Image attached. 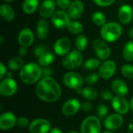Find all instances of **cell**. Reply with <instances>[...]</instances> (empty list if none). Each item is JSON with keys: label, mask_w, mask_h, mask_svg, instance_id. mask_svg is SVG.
<instances>
[{"label": "cell", "mask_w": 133, "mask_h": 133, "mask_svg": "<svg viewBox=\"0 0 133 133\" xmlns=\"http://www.w3.org/2000/svg\"><path fill=\"white\" fill-rule=\"evenodd\" d=\"M122 74L128 78V79H133V65L130 64H125L121 68Z\"/></svg>", "instance_id": "cell-33"}, {"label": "cell", "mask_w": 133, "mask_h": 133, "mask_svg": "<svg viewBox=\"0 0 133 133\" xmlns=\"http://www.w3.org/2000/svg\"><path fill=\"white\" fill-rule=\"evenodd\" d=\"M123 58L127 62L133 61V41H129L124 45L122 51Z\"/></svg>", "instance_id": "cell-30"}, {"label": "cell", "mask_w": 133, "mask_h": 133, "mask_svg": "<svg viewBox=\"0 0 133 133\" xmlns=\"http://www.w3.org/2000/svg\"><path fill=\"white\" fill-rule=\"evenodd\" d=\"M77 92L82 94L83 97L88 101H94L98 96V91L92 87H87L82 88L80 90Z\"/></svg>", "instance_id": "cell-26"}, {"label": "cell", "mask_w": 133, "mask_h": 133, "mask_svg": "<svg viewBox=\"0 0 133 133\" xmlns=\"http://www.w3.org/2000/svg\"><path fill=\"white\" fill-rule=\"evenodd\" d=\"M100 96L104 100V101H112L114 96L111 93V91L108 89H103L100 92Z\"/></svg>", "instance_id": "cell-37"}, {"label": "cell", "mask_w": 133, "mask_h": 133, "mask_svg": "<svg viewBox=\"0 0 133 133\" xmlns=\"http://www.w3.org/2000/svg\"><path fill=\"white\" fill-rule=\"evenodd\" d=\"M56 1L55 0H44L39 7V14L44 19L51 17L56 12Z\"/></svg>", "instance_id": "cell-17"}, {"label": "cell", "mask_w": 133, "mask_h": 133, "mask_svg": "<svg viewBox=\"0 0 133 133\" xmlns=\"http://www.w3.org/2000/svg\"><path fill=\"white\" fill-rule=\"evenodd\" d=\"M30 122L29 121V119L27 118H25V117H19L17 118V121H16V125L19 127V128H26V127H29Z\"/></svg>", "instance_id": "cell-39"}, {"label": "cell", "mask_w": 133, "mask_h": 133, "mask_svg": "<svg viewBox=\"0 0 133 133\" xmlns=\"http://www.w3.org/2000/svg\"><path fill=\"white\" fill-rule=\"evenodd\" d=\"M49 133H63L62 132V131L60 129H58V128H52L51 130H50V132Z\"/></svg>", "instance_id": "cell-45"}, {"label": "cell", "mask_w": 133, "mask_h": 133, "mask_svg": "<svg viewBox=\"0 0 133 133\" xmlns=\"http://www.w3.org/2000/svg\"><path fill=\"white\" fill-rule=\"evenodd\" d=\"M81 109V104L79 100L72 98L66 101L62 107V112L66 117L75 115Z\"/></svg>", "instance_id": "cell-14"}, {"label": "cell", "mask_w": 133, "mask_h": 133, "mask_svg": "<svg viewBox=\"0 0 133 133\" xmlns=\"http://www.w3.org/2000/svg\"><path fill=\"white\" fill-rule=\"evenodd\" d=\"M7 75V70H6V67L5 65L1 62L0 63V79H3L5 78V76Z\"/></svg>", "instance_id": "cell-42"}, {"label": "cell", "mask_w": 133, "mask_h": 133, "mask_svg": "<svg viewBox=\"0 0 133 133\" xmlns=\"http://www.w3.org/2000/svg\"><path fill=\"white\" fill-rule=\"evenodd\" d=\"M55 59V55L51 51H46L40 58H38V65L41 67H48L51 65Z\"/></svg>", "instance_id": "cell-25"}, {"label": "cell", "mask_w": 133, "mask_h": 133, "mask_svg": "<svg viewBox=\"0 0 133 133\" xmlns=\"http://www.w3.org/2000/svg\"><path fill=\"white\" fill-rule=\"evenodd\" d=\"M39 0H24L22 3V9L24 13L27 15L34 14L39 9Z\"/></svg>", "instance_id": "cell-24"}, {"label": "cell", "mask_w": 133, "mask_h": 133, "mask_svg": "<svg viewBox=\"0 0 133 133\" xmlns=\"http://www.w3.org/2000/svg\"><path fill=\"white\" fill-rule=\"evenodd\" d=\"M62 81L67 87L76 91L80 90L84 83L83 76L76 72H66L62 78Z\"/></svg>", "instance_id": "cell-5"}, {"label": "cell", "mask_w": 133, "mask_h": 133, "mask_svg": "<svg viewBox=\"0 0 133 133\" xmlns=\"http://www.w3.org/2000/svg\"><path fill=\"white\" fill-rule=\"evenodd\" d=\"M67 12L71 20H79L84 12V4L80 0H75L72 2Z\"/></svg>", "instance_id": "cell-16"}, {"label": "cell", "mask_w": 133, "mask_h": 133, "mask_svg": "<svg viewBox=\"0 0 133 133\" xmlns=\"http://www.w3.org/2000/svg\"><path fill=\"white\" fill-rule=\"evenodd\" d=\"M43 76V69L41 65L34 62H29L19 71V78L26 84L31 85L38 83Z\"/></svg>", "instance_id": "cell-2"}, {"label": "cell", "mask_w": 133, "mask_h": 133, "mask_svg": "<svg viewBox=\"0 0 133 133\" xmlns=\"http://www.w3.org/2000/svg\"><path fill=\"white\" fill-rule=\"evenodd\" d=\"M72 3L71 0H56V4L58 7L62 10H66L69 8Z\"/></svg>", "instance_id": "cell-38"}, {"label": "cell", "mask_w": 133, "mask_h": 133, "mask_svg": "<svg viewBox=\"0 0 133 133\" xmlns=\"http://www.w3.org/2000/svg\"><path fill=\"white\" fill-rule=\"evenodd\" d=\"M116 0H93V2L100 7H108L115 3Z\"/></svg>", "instance_id": "cell-40"}, {"label": "cell", "mask_w": 133, "mask_h": 133, "mask_svg": "<svg viewBox=\"0 0 133 133\" xmlns=\"http://www.w3.org/2000/svg\"><path fill=\"white\" fill-rule=\"evenodd\" d=\"M101 60L95 58L87 59L83 64V69L85 70H95L101 66Z\"/></svg>", "instance_id": "cell-32"}, {"label": "cell", "mask_w": 133, "mask_h": 133, "mask_svg": "<svg viewBox=\"0 0 133 133\" xmlns=\"http://www.w3.org/2000/svg\"><path fill=\"white\" fill-rule=\"evenodd\" d=\"M72 48V42L69 37H62L58 38L53 45L55 54L58 56H65L70 52Z\"/></svg>", "instance_id": "cell-10"}, {"label": "cell", "mask_w": 133, "mask_h": 133, "mask_svg": "<svg viewBox=\"0 0 133 133\" xmlns=\"http://www.w3.org/2000/svg\"><path fill=\"white\" fill-rule=\"evenodd\" d=\"M49 34V23L46 19H40L36 25V35L39 40H44Z\"/></svg>", "instance_id": "cell-21"}, {"label": "cell", "mask_w": 133, "mask_h": 133, "mask_svg": "<svg viewBox=\"0 0 133 133\" xmlns=\"http://www.w3.org/2000/svg\"><path fill=\"white\" fill-rule=\"evenodd\" d=\"M108 112V108L105 104H99L97 107L96 113H97V116L100 119H104L107 117Z\"/></svg>", "instance_id": "cell-35"}, {"label": "cell", "mask_w": 133, "mask_h": 133, "mask_svg": "<svg viewBox=\"0 0 133 133\" xmlns=\"http://www.w3.org/2000/svg\"><path fill=\"white\" fill-rule=\"evenodd\" d=\"M93 48L98 59L106 61L111 55V50L103 39H95L93 41Z\"/></svg>", "instance_id": "cell-7"}, {"label": "cell", "mask_w": 133, "mask_h": 133, "mask_svg": "<svg viewBox=\"0 0 133 133\" xmlns=\"http://www.w3.org/2000/svg\"><path fill=\"white\" fill-rule=\"evenodd\" d=\"M68 133H79V132H76V131H70V132H69Z\"/></svg>", "instance_id": "cell-51"}, {"label": "cell", "mask_w": 133, "mask_h": 133, "mask_svg": "<svg viewBox=\"0 0 133 133\" xmlns=\"http://www.w3.org/2000/svg\"><path fill=\"white\" fill-rule=\"evenodd\" d=\"M111 105L114 110L120 115L127 114L130 109L129 102H128L127 100L124 98V97L114 96L111 101Z\"/></svg>", "instance_id": "cell-18"}, {"label": "cell", "mask_w": 133, "mask_h": 133, "mask_svg": "<svg viewBox=\"0 0 133 133\" xmlns=\"http://www.w3.org/2000/svg\"><path fill=\"white\" fill-rule=\"evenodd\" d=\"M69 31L74 35H79L83 31V25L79 20H71L68 26Z\"/></svg>", "instance_id": "cell-29"}, {"label": "cell", "mask_w": 133, "mask_h": 133, "mask_svg": "<svg viewBox=\"0 0 133 133\" xmlns=\"http://www.w3.org/2000/svg\"><path fill=\"white\" fill-rule=\"evenodd\" d=\"M52 74V71L50 68L48 67H44L43 68V76L44 77L45 76H51Z\"/></svg>", "instance_id": "cell-43"}, {"label": "cell", "mask_w": 133, "mask_h": 133, "mask_svg": "<svg viewBox=\"0 0 133 133\" xmlns=\"http://www.w3.org/2000/svg\"><path fill=\"white\" fill-rule=\"evenodd\" d=\"M101 38L108 43L118 41L122 34V26L118 22H108L101 28Z\"/></svg>", "instance_id": "cell-3"}, {"label": "cell", "mask_w": 133, "mask_h": 133, "mask_svg": "<svg viewBox=\"0 0 133 133\" xmlns=\"http://www.w3.org/2000/svg\"><path fill=\"white\" fill-rule=\"evenodd\" d=\"M93 108V105L90 102H87V101H85L83 102L82 104H81V109L83 111H86V112H88V111H90Z\"/></svg>", "instance_id": "cell-41"}, {"label": "cell", "mask_w": 133, "mask_h": 133, "mask_svg": "<svg viewBox=\"0 0 133 133\" xmlns=\"http://www.w3.org/2000/svg\"><path fill=\"white\" fill-rule=\"evenodd\" d=\"M18 90V86L15 79L12 78L5 77L2 79L0 83V94L5 97L13 96Z\"/></svg>", "instance_id": "cell-9"}, {"label": "cell", "mask_w": 133, "mask_h": 133, "mask_svg": "<svg viewBox=\"0 0 133 133\" xmlns=\"http://www.w3.org/2000/svg\"><path fill=\"white\" fill-rule=\"evenodd\" d=\"M0 15L2 19L7 22H11L15 19L14 9L8 3H3L0 6Z\"/></svg>", "instance_id": "cell-23"}, {"label": "cell", "mask_w": 133, "mask_h": 133, "mask_svg": "<svg viewBox=\"0 0 133 133\" xmlns=\"http://www.w3.org/2000/svg\"><path fill=\"white\" fill-rule=\"evenodd\" d=\"M127 133H133V118L131 120L129 125V129H128V132Z\"/></svg>", "instance_id": "cell-46"}, {"label": "cell", "mask_w": 133, "mask_h": 133, "mask_svg": "<svg viewBox=\"0 0 133 133\" xmlns=\"http://www.w3.org/2000/svg\"><path fill=\"white\" fill-rule=\"evenodd\" d=\"M17 41L20 47H24L26 48L30 47L34 41V32L30 28L22 29L18 34Z\"/></svg>", "instance_id": "cell-15"}, {"label": "cell", "mask_w": 133, "mask_h": 133, "mask_svg": "<svg viewBox=\"0 0 133 133\" xmlns=\"http://www.w3.org/2000/svg\"><path fill=\"white\" fill-rule=\"evenodd\" d=\"M17 118L12 112H4L0 116V129L2 130H9L16 125Z\"/></svg>", "instance_id": "cell-20"}, {"label": "cell", "mask_w": 133, "mask_h": 133, "mask_svg": "<svg viewBox=\"0 0 133 133\" xmlns=\"http://www.w3.org/2000/svg\"><path fill=\"white\" fill-rule=\"evenodd\" d=\"M101 124L97 116H89L86 118L80 126L81 133H101Z\"/></svg>", "instance_id": "cell-6"}, {"label": "cell", "mask_w": 133, "mask_h": 133, "mask_svg": "<svg viewBox=\"0 0 133 133\" xmlns=\"http://www.w3.org/2000/svg\"><path fill=\"white\" fill-rule=\"evenodd\" d=\"M51 23L53 26L58 30H63L68 27L71 19L69 14L65 10H56L54 15L51 17Z\"/></svg>", "instance_id": "cell-8"}, {"label": "cell", "mask_w": 133, "mask_h": 133, "mask_svg": "<svg viewBox=\"0 0 133 133\" xmlns=\"http://www.w3.org/2000/svg\"><path fill=\"white\" fill-rule=\"evenodd\" d=\"M129 106H130V109L132 110V111L133 112V97L131 98V100L129 101Z\"/></svg>", "instance_id": "cell-48"}, {"label": "cell", "mask_w": 133, "mask_h": 133, "mask_svg": "<svg viewBox=\"0 0 133 133\" xmlns=\"http://www.w3.org/2000/svg\"><path fill=\"white\" fill-rule=\"evenodd\" d=\"M124 123V118L118 113L111 114L107 116L103 122L104 127L108 130H117L120 129Z\"/></svg>", "instance_id": "cell-13"}, {"label": "cell", "mask_w": 133, "mask_h": 133, "mask_svg": "<svg viewBox=\"0 0 133 133\" xmlns=\"http://www.w3.org/2000/svg\"><path fill=\"white\" fill-rule=\"evenodd\" d=\"M128 34H129V37H130V38H131V39L133 41V27H132V28H130V29H129Z\"/></svg>", "instance_id": "cell-47"}, {"label": "cell", "mask_w": 133, "mask_h": 133, "mask_svg": "<svg viewBox=\"0 0 133 133\" xmlns=\"http://www.w3.org/2000/svg\"><path fill=\"white\" fill-rule=\"evenodd\" d=\"M48 48L46 45H44V44H40V45H37L34 48V54L35 55V57L37 58H40L43 54H44L46 51H48Z\"/></svg>", "instance_id": "cell-36"}, {"label": "cell", "mask_w": 133, "mask_h": 133, "mask_svg": "<svg viewBox=\"0 0 133 133\" xmlns=\"http://www.w3.org/2000/svg\"><path fill=\"white\" fill-rule=\"evenodd\" d=\"M35 94L40 100L47 103H53L61 97L62 90L58 82L52 77L45 76L37 83Z\"/></svg>", "instance_id": "cell-1"}, {"label": "cell", "mask_w": 133, "mask_h": 133, "mask_svg": "<svg viewBox=\"0 0 133 133\" xmlns=\"http://www.w3.org/2000/svg\"><path fill=\"white\" fill-rule=\"evenodd\" d=\"M99 78H100V76L98 73H96V72H92V73H90L89 75H87L85 79H84V83L89 86H92V85H94L97 83V81L99 80Z\"/></svg>", "instance_id": "cell-34"}, {"label": "cell", "mask_w": 133, "mask_h": 133, "mask_svg": "<svg viewBox=\"0 0 133 133\" xmlns=\"http://www.w3.org/2000/svg\"><path fill=\"white\" fill-rule=\"evenodd\" d=\"M19 55L20 57H23L26 55L27 53V50H26V48H24V47H20L19 49Z\"/></svg>", "instance_id": "cell-44"}, {"label": "cell", "mask_w": 133, "mask_h": 133, "mask_svg": "<svg viewBox=\"0 0 133 133\" xmlns=\"http://www.w3.org/2000/svg\"><path fill=\"white\" fill-rule=\"evenodd\" d=\"M116 68V63L113 60L108 59L101 63V66L99 67L98 74L101 78L104 79H109L115 75Z\"/></svg>", "instance_id": "cell-12"}, {"label": "cell", "mask_w": 133, "mask_h": 133, "mask_svg": "<svg viewBox=\"0 0 133 133\" xmlns=\"http://www.w3.org/2000/svg\"><path fill=\"white\" fill-rule=\"evenodd\" d=\"M103 133H115V132H111V131H105V132H104Z\"/></svg>", "instance_id": "cell-52"}, {"label": "cell", "mask_w": 133, "mask_h": 133, "mask_svg": "<svg viewBox=\"0 0 133 133\" xmlns=\"http://www.w3.org/2000/svg\"><path fill=\"white\" fill-rule=\"evenodd\" d=\"M83 62V57L81 51L73 50L64 56L62 59V65L67 69H75L81 66Z\"/></svg>", "instance_id": "cell-4"}, {"label": "cell", "mask_w": 133, "mask_h": 133, "mask_svg": "<svg viewBox=\"0 0 133 133\" xmlns=\"http://www.w3.org/2000/svg\"><path fill=\"white\" fill-rule=\"evenodd\" d=\"M91 20L94 23V24H95L97 26L102 27L104 24L107 23V17H106V16L103 12H101L100 11L94 12L91 15Z\"/></svg>", "instance_id": "cell-28"}, {"label": "cell", "mask_w": 133, "mask_h": 133, "mask_svg": "<svg viewBox=\"0 0 133 133\" xmlns=\"http://www.w3.org/2000/svg\"><path fill=\"white\" fill-rule=\"evenodd\" d=\"M24 66V60L20 56H16L11 58L8 62V67L11 71L20 70Z\"/></svg>", "instance_id": "cell-27"}, {"label": "cell", "mask_w": 133, "mask_h": 133, "mask_svg": "<svg viewBox=\"0 0 133 133\" xmlns=\"http://www.w3.org/2000/svg\"><path fill=\"white\" fill-rule=\"evenodd\" d=\"M28 128L30 133H49L51 129L50 122L41 118L33 120Z\"/></svg>", "instance_id": "cell-11"}, {"label": "cell", "mask_w": 133, "mask_h": 133, "mask_svg": "<svg viewBox=\"0 0 133 133\" xmlns=\"http://www.w3.org/2000/svg\"><path fill=\"white\" fill-rule=\"evenodd\" d=\"M112 91L116 94V96L125 97L129 93V87L126 83L122 79H116L111 83Z\"/></svg>", "instance_id": "cell-22"}, {"label": "cell", "mask_w": 133, "mask_h": 133, "mask_svg": "<svg viewBox=\"0 0 133 133\" xmlns=\"http://www.w3.org/2000/svg\"><path fill=\"white\" fill-rule=\"evenodd\" d=\"M75 45L78 51H83L88 45V38L85 34H79L75 40Z\"/></svg>", "instance_id": "cell-31"}, {"label": "cell", "mask_w": 133, "mask_h": 133, "mask_svg": "<svg viewBox=\"0 0 133 133\" xmlns=\"http://www.w3.org/2000/svg\"><path fill=\"white\" fill-rule=\"evenodd\" d=\"M3 43V36H0V44H2Z\"/></svg>", "instance_id": "cell-50"}, {"label": "cell", "mask_w": 133, "mask_h": 133, "mask_svg": "<svg viewBox=\"0 0 133 133\" xmlns=\"http://www.w3.org/2000/svg\"><path fill=\"white\" fill-rule=\"evenodd\" d=\"M118 18L121 23L127 25L133 20V9L129 4H124L120 6L118 11Z\"/></svg>", "instance_id": "cell-19"}, {"label": "cell", "mask_w": 133, "mask_h": 133, "mask_svg": "<svg viewBox=\"0 0 133 133\" xmlns=\"http://www.w3.org/2000/svg\"><path fill=\"white\" fill-rule=\"evenodd\" d=\"M3 1H4V2H5V3H8V4H9V3L12 2L14 0H3Z\"/></svg>", "instance_id": "cell-49"}]
</instances>
